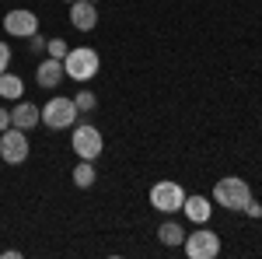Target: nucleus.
Returning a JSON list of instances; mask_svg holds the SVG:
<instances>
[{
    "mask_svg": "<svg viewBox=\"0 0 262 259\" xmlns=\"http://www.w3.org/2000/svg\"><path fill=\"white\" fill-rule=\"evenodd\" d=\"M98 53L95 49H88V46H77V49H70L67 56H63V70H67V77L77 81V84H84V81H91L95 74H98Z\"/></svg>",
    "mask_w": 262,
    "mask_h": 259,
    "instance_id": "2",
    "label": "nucleus"
},
{
    "mask_svg": "<svg viewBox=\"0 0 262 259\" xmlns=\"http://www.w3.org/2000/svg\"><path fill=\"white\" fill-rule=\"evenodd\" d=\"M70 25H74L77 32H91V28L98 25V7H95L91 0H74V4H70Z\"/></svg>",
    "mask_w": 262,
    "mask_h": 259,
    "instance_id": "9",
    "label": "nucleus"
},
{
    "mask_svg": "<svg viewBox=\"0 0 262 259\" xmlns=\"http://www.w3.org/2000/svg\"><path fill=\"white\" fill-rule=\"evenodd\" d=\"M158 238L164 245H182L185 242V231H182V224H175V221H164L161 228H158Z\"/></svg>",
    "mask_w": 262,
    "mask_h": 259,
    "instance_id": "14",
    "label": "nucleus"
},
{
    "mask_svg": "<svg viewBox=\"0 0 262 259\" xmlns=\"http://www.w3.org/2000/svg\"><path fill=\"white\" fill-rule=\"evenodd\" d=\"M70 147H74V154L81 161H95L101 154V147H105V140H101V133L91 123H81V126H74V133H70Z\"/></svg>",
    "mask_w": 262,
    "mask_h": 259,
    "instance_id": "5",
    "label": "nucleus"
},
{
    "mask_svg": "<svg viewBox=\"0 0 262 259\" xmlns=\"http://www.w3.org/2000/svg\"><path fill=\"white\" fill-rule=\"evenodd\" d=\"M46 53H49L53 60H63V56L70 53V46H67L63 39H46Z\"/></svg>",
    "mask_w": 262,
    "mask_h": 259,
    "instance_id": "16",
    "label": "nucleus"
},
{
    "mask_svg": "<svg viewBox=\"0 0 262 259\" xmlns=\"http://www.w3.org/2000/svg\"><path fill=\"white\" fill-rule=\"evenodd\" d=\"M28 46H32V53H42V49H46V39H42L39 32H35V35L28 39Z\"/></svg>",
    "mask_w": 262,
    "mask_h": 259,
    "instance_id": "19",
    "label": "nucleus"
},
{
    "mask_svg": "<svg viewBox=\"0 0 262 259\" xmlns=\"http://www.w3.org/2000/svg\"><path fill=\"white\" fill-rule=\"evenodd\" d=\"M252 200V189L248 182L238 179V175H224L213 186V203H221L224 210H245V203Z\"/></svg>",
    "mask_w": 262,
    "mask_h": 259,
    "instance_id": "1",
    "label": "nucleus"
},
{
    "mask_svg": "<svg viewBox=\"0 0 262 259\" xmlns=\"http://www.w3.org/2000/svg\"><path fill=\"white\" fill-rule=\"evenodd\" d=\"M182 210H185V217L192 221V224H206L210 214H213V207H210V200H206V196H185Z\"/></svg>",
    "mask_w": 262,
    "mask_h": 259,
    "instance_id": "12",
    "label": "nucleus"
},
{
    "mask_svg": "<svg viewBox=\"0 0 262 259\" xmlns=\"http://www.w3.org/2000/svg\"><path fill=\"white\" fill-rule=\"evenodd\" d=\"M7 126H11V112H7V109H0V133H4Z\"/></svg>",
    "mask_w": 262,
    "mask_h": 259,
    "instance_id": "21",
    "label": "nucleus"
},
{
    "mask_svg": "<svg viewBox=\"0 0 262 259\" xmlns=\"http://www.w3.org/2000/svg\"><path fill=\"white\" fill-rule=\"evenodd\" d=\"M67 4H74V0H67Z\"/></svg>",
    "mask_w": 262,
    "mask_h": 259,
    "instance_id": "23",
    "label": "nucleus"
},
{
    "mask_svg": "<svg viewBox=\"0 0 262 259\" xmlns=\"http://www.w3.org/2000/svg\"><path fill=\"white\" fill-rule=\"evenodd\" d=\"M182 249H185V256H189V259H217V256H221V235L210 231V228H200V231L185 235Z\"/></svg>",
    "mask_w": 262,
    "mask_h": 259,
    "instance_id": "4",
    "label": "nucleus"
},
{
    "mask_svg": "<svg viewBox=\"0 0 262 259\" xmlns=\"http://www.w3.org/2000/svg\"><path fill=\"white\" fill-rule=\"evenodd\" d=\"M39 123H42V109H39V105L18 98V105L11 109V126H18V130H25V133H28V130H35Z\"/></svg>",
    "mask_w": 262,
    "mask_h": 259,
    "instance_id": "10",
    "label": "nucleus"
},
{
    "mask_svg": "<svg viewBox=\"0 0 262 259\" xmlns=\"http://www.w3.org/2000/svg\"><path fill=\"white\" fill-rule=\"evenodd\" d=\"M245 214H248V217H262V207L255 200H248V203H245Z\"/></svg>",
    "mask_w": 262,
    "mask_h": 259,
    "instance_id": "20",
    "label": "nucleus"
},
{
    "mask_svg": "<svg viewBox=\"0 0 262 259\" xmlns=\"http://www.w3.org/2000/svg\"><path fill=\"white\" fill-rule=\"evenodd\" d=\"M21 95H25V84H21L18 74H0V98H7V102H18Z\"/></svg>",
    "mask_w": 262,
    "mask_h": 259,
    "instance_id": "13",
    "label": "nucleus"
},
{
    "mask_svg": "<svg viewBox=\"0 0 262 259\" xmlns=\"http://www.w3.org/2000/svg\"><path fill=\"white\" fill-rule=\"evenodd\" d=\"M74 105H77V112H95V105H98V98H95L91 91H77V98H74Z\"/></svg>",
    "mask_w": 262,
    "mask_h": 259,
    "instance_id": "17",
    "label": "nucleus"
},
{
    "mask_svg": "<svg viewBox=\"0 0 262 259\" xmlns=\"http://www.w3.org/2000/svg\"><path fill=\"white\" fill-rule=\"evenodd\" d=\"M91 4H98V0H91Z\"/></svg>",
    "mask_w": 262,
    "mask_h": 259,
    "instance_id": "22",
    "label": "nucleus"
},
{
    "mask_svg": "<svg viewBox=\"0 0 262 259\" xmlns=\"http://www.w3.org/2000/svg\"><path fill=\"white\" fill-rule=\"evenodd\" d=\"M7 67H11V46H7V42H0V74H4Z\"/></svg>",
    "mask_w": 262,
    "mask_h": 259,
    "instance_id": "18",
    "label": "nucleus"
},
{
    "mask_svg": "<svg viewBox=\"0 0 262 259\" xmlns=\"http://www.w3.org/2000/svg\"><path fill=\"white\" fill-rule=\"evenodd\" d=\"M28 133L18 130V126H7L4 133H0V158L7 161V165H21V161L28 158Z\"/></svg>",
    "mask_w": 262,
    "mask_h": 259,
    "instance_id": "7",
    "label": "nucleus"
},
{
    "mask_svg": "<svg viewBox=\"0 0 262 259\" xmlns=\"http://www.w3.org/2000/svg\"><path fill=\"white\" fill-rule=\"evenodd\" d=\"M95 161H81L77 168H74V186H81V189H91L95 186Z\"/></svg>",
    "mask_w": 262,
    "mask_h": 259,
    "instance_id": "15",
    "label": "nucleus"
},
{
    "mask_svg": "<svg viewBox=\"0 0 262 259\" xmlns=\"http://www.w3.org/2000/svg\"><path fill=\"white\" fill-rule=\"evenodd\" d=\"M4 32L14 35V39H32V35L39 32V18H35V11H28V7L7 11V14H4Z\"/></svg>",
    "mask_w": 262,
    "mask_h": 259,
    "instance_id": "8",
    "label": "nucleus"
},
{
    "mask_svg": "<svg viewBox=\"0 0 262 259\" xmlns=\"http://www.w3.org/2000/svg\"><path fill=\"white\" fill-rule=\"evenodd\" d=\"M67 77V70H63V60H42L39 70H35V81H39L42 88H60V81Z\"/></svg>",
    "mask_w": 262,
    "mask_h": 259,
    "instance_id": "11",
    "label": "nucleus"
},
{
    "mask_svg": "<svg viewBox=\"0 0 262 259\" xmlns=\"http://www.w3.org/2000/svg\"><path fill=\"white\" fill-rule=\"evenodd\" d=\"M74 123H77V105H74V98L56 95V98H49L42 105V126H49V130H67V126H74Z\"/></svg>",
    "mask_w": 262,
    "mask_h": 259,
    "instance_id": "3",
    "label": "nucleus"
},
{
    "mask_svg": "<svg viewBox=\"0 0 262 259\" xmlns=\"http://www.w3.org/2000/svg\"><path fill=\"white\" fill-rule=\"evenodd\" d=\"M182 203H185V189H182L179 182H158V186H150V207L154 210H161V214H179Z\"/></svg>",
    "mask_w": 262,
    "mask_h": 259,
    "instance_id": "6",
    "label": "nucleus"
}]
</instances>
